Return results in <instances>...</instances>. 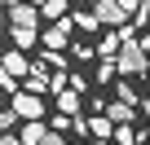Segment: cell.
<instances>
[{
	"label": "cell",
	"mask_w": 150,
	"mask_h": 145,
	"mask_svg": "<svg viewBox=\"0 0 150 145\" xmlns=\"http://www.w3.org/2000/svg\"><path fill=\"white\" fill-rule=\"evenodd\" d=\"M115 66L124 70V75H146V44L137 35H124V44L115 53Z\"/></svg>",
	"instance_id": "obj_1"
},
{
	"label": "cell",
	"mask_w": 150,
	"mask_h": 145,
	"mask_svg": "<svg viewBox=\"0 0 150 145\" xmlns=\"http://www.w3.org/2000/svg\"><path fill=\"white\" fill-rule=\"evenodd\" d=\"M71 31H75V22H71V18H53V22L44 27V35H40V40H44V48H66V44H71Z\"/></svg>",
	"instance_id": "obj_2"
},
{
	"label": "cell",
	"mask_w": 150,
	"mask_h": 145,
	"mask_svg": "<svg viewBox=\"0 0 150 145\" xmlns=\"http://www.w3.org/2000/svg\"><path fill=\"white\" fill-rule=\"evenodd\" d=\"M93 13H97L102 27H124L128 22V9L119 5V0H93Z\"/></svg>",
	"instance_id": "obj_3"
},
{
	"label": "cell",
	"mask_w": 150,
	"mask_h": 145,
	"mask_svg": "<svg viewBox=\"0 0 150 145\" xmlns=\"http://www.w3.org/2000/svg\"><path fill=\"white\" fill-rule=\"evenodd\" d=\"M9 27H40V5L13 0V5H9Z\"/></svg>",
	"instance_id": "obj_4"
},
{
	"label": "cell",
	"mask_w": 150,
	"mask_h": 145,
	"mask_svg": "<svg viewBox=\"0 0 150 145\" xmlns=\"http://www.w3.org/2000/svg\"><path fill=\"white\" fill-rule=\"evenodd\" d=\"M13 110L22 114V119H44V101H40V92H13Z\"/></svg>",
	"instance_id": "obj_5"
},
{
	"label": "cell",
	"mask_w": 150,
	"mask_h": 145,
	"mask_svg": "<svg viewBox=\"0 0 150 145\" xmlns=\"http://www.w3.org/2000/svg\"><path fill=\"white\" fill-rule=\"evenodd\" d=\"M0 66H5L13 79H22L27 70H31V62H27V48H5V53H0Z\"/></svg>",
	"instance_id": "obj_6"
},
{
	"label": "cell",
	"mask_w": 150,
	"mask_h": 145,
	"mask_svg": "<svg viewBox=\"0 0 150 145\" xmlns=\"http://www.w3.org/2000/svg\"><path fill=\"white\" fill-rule=\"evenodd\" d=\"M44 119H22V127H18V136H22V145H40L44 141Z\"/></svg>",
	"instance_id": "obj_7"
},
{
	"label": "cell",
	"mask_w": 150,
	"mask_h": 145,
	"mask_svg": "<svg viewBox=\"0 0 150 145\" xmlns=\"http://www.w3.org/2000/svg\"><path fill=\"white\" fill-rule=\"evenodd\" d=\"M88 123V136H97V141H110V132H115V123L106 119V114H93V119H84Z\"/></svg>",
	"instance_id": "obj_8"
},
{
	"label": "cell",
	"mask_w": 150,
	"mask_h": 145,
	"mask_svg": "<svg viewBox=\"0 0 150 145\" xmlns=\"http://www.w3.org/2000/svg\"><path fill=\"white\" fill-rule=\"evenodd\" d=\"M9 35H13V48H35V40H40L35 27H13Z\"/></svg>",
	"instance_id": "obj_9"
},
{
	"label": "cell",
	"mask_w": 150,
	"mask_h": 145,
	"mask_svg": "<svg viewBox=\"0 0 150 145\" xmlns=\"http://www.w3.org/2000/svg\"><path fill=\"white\" fill-rule=\"evenodd\" d=\"M132 110H137V106H128V101H119V97H115V101L106 106V119H110V123H128V119H132Z\"/></svg>",
	"instance_id": "obj_10"
},
{
	"label": "cell",
	"mask_w": 150,
	"mask_h": 145,
	"mask_svg": "<svg viewBox=\"0 0 150 145\" xmlns=\"http://www.w3.org/2000/svg\"><path fill=\"white\" fill-rule=\"evenodd\" d=\"M57 110L62 114H80V92H75V88H62L57 92Z\"/></svg>",
	"instance_id": "obj_11"
},
{
	"label": "cell",
	"mask_w": 150,
	"mask_h": 145,
	"mask_svg": "<svg viewBox=\"0 0 150 145\" xmlns=\"http://www.w3.org/2000/svg\"><path fill=\"white\" fill-rule=\"evenodd\" d=\"M119 44H124V35H119V27H115L110 35H102V44H97V57H115V53H119Z\"/></svg>",
	"instance_id": "obj_12"
},
{
	"label": "cell",
	"mask_w": 150,
	"mask_h": 145,
	"mask_svg": "<svg viewBox=\"0 0 150 145\" xmlns=\"http://www.w3.org/2000/svg\"><path fill=\"white\" fill-rule=\"evenodd\" d=\"M40 13L53 22V18H66V0H40Z\"/></svg>",
	"instance_id": "obj_13"
},
{
	"label": "cell",
	"mask_w": 150,
	"mask_h": 145,
	"mask_svg": "<svg viewBox=\"0 0 150 145\" xmlns=\"http://www.w3.org/2000/svg\"><path fill=\"white\" fill-rule=\"evenodd\" d=\"M27 92H40V97L49 92V75H44V66H35V75L27 79Z\"/></svg>",
	"instance_id": "obj_14"
},
{
	"label": "cell",
	"mask_w": 150,
	"mask_h": 145,
	"mask_svg": "<svg viewBox=\"0 0 150 145\" xmlns=\"http://www.w3.org/2000/svg\"><path fill=\"white\" fill-rule=\"evenodd\" d=\"M18 123H22V114L9 106V110H0V132H18Z\"/></svg>",
	"instance_id": "obj_15"
},
{
	"label": "cell",
	"mask_w": 150,
	"mask_h": 145,
	"mask_svg": "<svg viewBox=\"0 0 150 145\" xmlns=\"http://www.w3.org/2000/svg\"><path fill=\"white\" fill-rule=\"evenodd\" d=\"M115 70H119L115 57H102V62H97V84H110V79H115Z\"/></svg>",
	"instance_id": "obj_16"
},
{
	"label": "cell",
	"mask_w": 150,
	"mask_h": 145,
	"mask_svg": "<svg viewBox=\"0 0 150 145\" xmlns=\"http://www.w3.org/2000/svg\"><path fill=\"white\" fill-rule=\"evenodd\" d=\"M110 136H115V141H119V145H137V141H141V136H137V132H132V127H128V123H119V127H115V132H110Z\"/></svg>",
	"instance_id": "obj_17"
},
{
	"label": "cell",
	"mask_w": 150,
	"mask_h": 145,
	"mask_svg": "<svg viewBox=\"0 0 150 145\" xmlns=\"http://www.w3.org/2000/svg\"><path fill=\"white\" fill-rule=\"evenodd\" d=\"M71 22L80 27V31H97V27H102V22H97V13H75Z\"/></svg>",
	"instance_id": "obj_18"
},
{
	"label": "cell",
	"mask_w": 150,
	"mask_h": 145,
	"mask_svg": "<svg viewBox=\"0 0 150 145\" xmlns=\"http://www.w3.org/2000/svg\"><path fill=\"white\" fill-rule=\"evenodd\" d=\"M115 97H119V101H128V106H137V101H141L132 84H115Z\"/></svg>",
	"instance_id": "obj_19"
},
{
	"label": "cell",
	"mask_w": 150,
	"mask_h": 145,
	"mask_svg": "<svg viewBox=\"0 0 150 145\" xmlns=\"http://www.w3.org/2000/svg\"><path fill=\"white\" fill-rule=\"evenodd\" d=\"M0 88H5V92H18V79L9 75V70H5V66H0Z\"/></svg>",
	"instance_id": "obj_20"
},
{
	"label": "cell",
	"mask_w": 150,
	"mask_h": 145,
	"mask_svg": "<svg viewBox=\"0 0 150 145\" xmlns=\"http://www.w3.org/2000/svg\"><path fill=\"white\" fill-rule=\"evenodd\" d=\"M66 88H75V92L84 97V88H88V79H84V75H66Z\"/></svg>",
	"instance_id": "obj_21"
},
{
	"label": "cell",
	"mask_w": 150,
	"mask_h": 145,
	"mask_svg": "<svg viewBox=\"0 0 150 145\" xmlns=\"http://www.w3.org/2000/svg\"><path fill=\"white\" fill-rule=\"evenodd\" d=\"M40 145H66V136H62V132H53V127H49V132H44V141H40Z\"/></svg>",
	"instance_id": "obj_22"
},
{
	"label": "cell",
	"mask_w": 150,
	"mask_h": 145,
	"mask_svg": "<svg viewBox=\"0 0 150 145\" xmlns=\"http://www.w3.org/2000/svg\"><path fill=\"white\" fill-rule=\"evenodd\" d=\"M66 88V75H49V92H62Z\"/></svg>",
	"instance_id": "obj_23"
},
{
	"label": "cell",
	"mask_w": 150,
	"mask_h": 145,
	"mask_svg": "<svg viewBox=\"0 0 150 145\" xmlns=\"http://www.w3.org/2000/svg\"><path fill=\"white\" fill-rule=\"evenodd\" d=\"M0 145H22V136L18 132H0Z\"/></svg>",
	"instance_id": "obj_24"
},
{
	"label": "cell",
	"mask_w": 150,
	"mask_h": 145,
	"mask_svg": "<svg viewBox=\"0 0 150 145\" xmlns=\"http://www.w3.org/2000/svg\"><path fill=\"white\" fill-rule=\"evenodd\" d=\"M137 18H141V22H150V0H141V9H137Z\"/></svg>",
	"instance_id": "obj_25"
},
{
	"label": "cell",
	"mask_w": 150,
	"mask_h": 145,
	"mask_svg": "<svg viewBox=\"0 0 150 145\" xmlns=\"http://www.w3.org/2000/svg\"><path fill=\"white\" fill-rule=\"evenodd\" d=\"M119 5H124L128 13H137V9H141V0H119Z\"/></svg>",
	"instance_id": "obj_26"
},
{
	"label": "cell",
	"mask_w": 150,
	"mask_h": 145,
	"mask_svg": "<svg viewBox=\"0 0 150 145\" xmlns=\"http://www.w3.org/2000/svg\"><path fill=\"white\" fill-rule=\"evenodd\" d=\"M141 44H146V53H150V31H146V35H141Z\"/></svg>",
	"instance_id": "obj_27"
},
{
	"label": "cell",
	"mask_w": 150,
	"mask_h": 145,
	"mask_svg": "<svg viewBox=\"0 0 150 145\" xmlns=\"http://www.w3.org/2000/svg\"><path fill=\"white\" fill-rule=\"evenodd\" d=\"M141 145H150V127H146V132H141Z\"/></svg>",
	"instance_id": "obj_28"
},
{
	"label": "cell",
	"mask_w": 150,
	"mask_h": 145,
	"mask_svg": "<svg viewBox=\"0 0 150 145\" xmlns=\"http://www.w3.org/2000/svg\"><path fill=\"white\" fill-rule=\"evenodd\" d=\"M0 5H13V0H0Z\"/></svg>",
	"instance_id": "obj_29"
},
{
	"label": "cell",
	"mask_w": 150,
	"mask_h": 145,
	"mask_svg": "<svg viewBox=\"0 0 150 145\" xmlns=\"http://www.w3.org/2000/svg\"><path fill=\"white\" fill-rule=\"evenodd\" d=\"M0 27H5V13H0Z\"/></svg>",
	"instance_id": "obj_30"
},
{
	"label": "cell",
	"mask_w": 150,
	"mask_h": 145,
	"mask_svg": "<svg viewBox=\"0 0 150 145\" xmlns=\"http://www.w3.org/2000/svg\"><path fill=\"white\" fill-rule=\"evenodd\" d=\"M0 53H5V44H0Z\"/></svg>",
	"instance_id": "obj_31"
},
{
	"label": "cell",
	"mask_w": 150,
	"mask_h": 145,
	"mask_svg": "<svg viewBox=\"0 0 150 145\" xmlns=\"http://www.w3.org/2000/svg\"><path fill=\"white\" fill-rule=\"evenodd\" d=\"M31 5H40V0H31Z\"/></svg>",
	"instance_id": "obj_32"
}]
</instances>
